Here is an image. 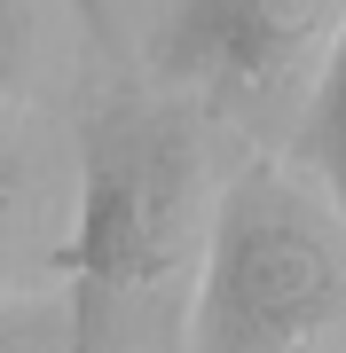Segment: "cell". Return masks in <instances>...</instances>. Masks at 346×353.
I'll return each instance as SVG.
<instances>
[{"label":"cell","mask_w":346,"mask_h":353,"mask_svg":"<svg viewBox=\"0 0 346 353\" xmlns=\"http://www.w3.org/2000/svg\"><path fill=\"white\" fill-rule=\"evenodd\" d=\"M299 150H307V165L323 173V189H331L338 220H346V24H338V39L323 48V63H315L307 118H299Z\"/></svg>","instance_id":"5"},{"label":"cell","mask_w":346,"mask_h":353,"mask_svg":"<svg viewBox=\"0 0 346 353\" xmlns=\"http://www.w3.org/2000/svg\"><path fill=\"white\" fill-rule=\"evenodd\" d=\"M32 63H39V24H32V0H0V94H24Z\"/></svg>","instance_id":"6"},{"label":"cell","mask_w":346,"mask_h":353,"mask_svg":"<svg viewBox=\"0 0 346 353\" xmlns=\"http://www.w3.org/2000/svg\"><path fill=\"white\" fill-rule=\"evenodd\" d=\"M331 16L338 0H173L157 32V71L236 110H276L323 63Z\"/></svg>","instance_id":"3"},{"label":"cell","mask_w":346,"mask_h":353,"mask_svg":"<svg viewBox=\"0 0 346 353\" xmlns=\"http://www.w3.org/2000/svg\"><path fill=\"white\" fill-rule=\"evenodd\" d=\"M346 314V252L283 173L252 165L213 204L189 353H299Z\"/></svg>","instance_id":"2"},{"label":"cell","mask_w":346,"mask_h":353,"mask_svg":"<svg viewBox=\"0 0 346 353\" xmlns=\"http://www.w3.org/2000/svg\"><path fill=\"white\" fill-rule=\"evenodd\" d=\"M64 330H71V322H55V306H39V299L0 306V353H55Z\"/></svg>","instance_id":"7"},{"label":"cell","mask_w":346,"mask_h":353,"mask_svg":"<svg viewBox=\"0 0 346 353\" xmlns=\"http://www.w3.org/2000/svg\"><path fill=\"white\" fill-rule=\"evenodd\" d=\"M79 16H87V32L103 39V48H126V0H71Z\"/></svg>","instance_id":"8"},{"label":"cell","mask_w":346,"mask_h":353,"mask_svg":"<svg viewBox=\"0 0 346 353\" xmlns=\"http://www.w3.org/2000/svg\"><path fill=\"white\" fill-rule=\"evenodd\" d=\"M205 236V126L157 94L95 102L79 126L71 353H126L166 314Z\"/></svg>","instance_id":"1"},{"label":"cell","mask_w":346,"mask_h":353,"mask_svg":"<svg viewBox=\"0 0 346 353\" xmlns=\"http://www.w3.org/2000/svg\"><path fill=\"white\" fill-rule=\"evenodd\" d=\"M39 220H48V173H39L32 141L0 126V283H16L39 259Z\"/></svg>","instance_id":"4"}]
</instances>
